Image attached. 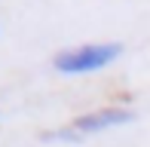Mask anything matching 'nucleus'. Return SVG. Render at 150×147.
Segmentation results:
<instances>
[{"label": "nucleus", "instance_id": "f03ea898", "mask_svg": "<svg viewBox=\"0 0 150 147\" xmlns=\"http://www.w3.org/2000/svg\"><path fill=\"white\" fill-rule=\"evenodd\" d=\"M132 119H135V113L126 110V107H101V110L77 117L74 119V129L80 135H89V132H104L110 126H122V123H132Z\"/></svg>", "mask_w": 150, "mask_h": 147}, {"label": "nucleus", "instance_id": "f257e3e1", "mask_svg": "<svg viewBox=\"0 0 150 147\" xmlns=\"http://www.w3.org/2000/svg\"><path fill=\"white\" fill-rule=\"evenodd\" d=\"M122 52L120 43H92V46H80V49H61L52 64L61 74H86V71H101L110 61H117Z\"/></svg>", "mask_w": 150, "mask_h": 147}]
</instances>
